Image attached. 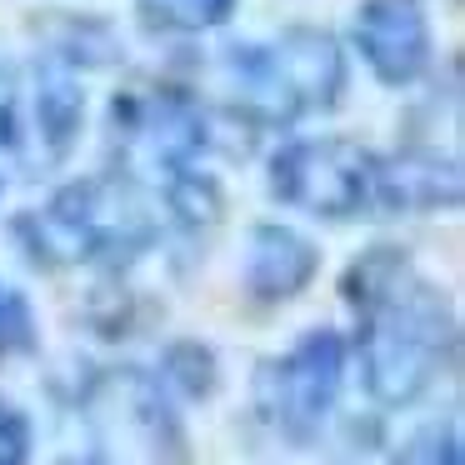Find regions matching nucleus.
I'll list each match as a JSON object with an SVG mask.
<instances>
[{"mask_svg":"<svg viewBox=\"0 0 465 465\" xmlns=\"http://www.w3.org/2000/svg\"><path fill=\"white\" fill-rule=\"evenodd\" d=\"M165 211L181 231L205 235L225 221V191L201 165H175V171H165Z\"/></svg>","mask_w":465,"mask_h":465,"instance_id":"obj_13","label":"nucleus"},{"mask_svg":"<svg viewBox=\"0 0 465 465\" xmlns=\"http://www.w3.org/2000/svg\"><path fill=\"white\" fill-rule=\"evenodd\" d=\"M391 465H465L460 420H455V415H445V420L415 425V430L391 450Z\"/></svg>","mask_w":465,"mask_h":465,"instance_id":"obj_14","label":"nucleus"},{"mask_svg":"<svg viewBox=\"0 0 465 465\" xmlns=\"http://www.w3.org/2000/svg\"><path fill=\"white\" fill-rule=\"evenodd\" d=\"M271 195L315 221H355L375 211V155L351 135L285 141L265 165Z\"/></svg>","mask_w":465,"mask_h":465,"instance_id":"obj_3","label":"nucleus"},{"mask_svg":"<svg viewBox=\"0 0 465 465\" xmlns=\"http://www.w3.org/2000/svg\"><path fill=\"white\" fill-rule=\"evenodd\" d=\"M235 11V0H145V21H161L171 31H205Z\"/></svg>","mask_w":465,"mask_h":465,"instance_id":"obj_16","label":"nucleus"},{"mask_svg":"<svg viewBox=\"0 0 465 465\" xmlns=\"http://www.w3.org/2000/svg\"><path fill=\"white\" fill-rule=\"evenodd\" d=\"M85 415L101 430H125L155 465H191V440H185L181 411L171 391L155 381V371L121 365L85 385Z\"/></svg>","mask_w":465,"mask_h":465,"instance_id":"obj_4","label":"nucleus"},{"mask_svg":"<svg viewBox=\"0 0 465 465\" xmlns=\"http://www.w3.org/2000/svg\"><path fill=\"white\" fill-rule=\"evenodd\" d=\"M460 205V161L440 151H401L391 161L375 155V211L435 215Z\"/></svg>","mask_w":465,"mask_h":465,"instance_id":"obj_8","label":"nucleus"},{"mask_svg":"<svg viewBox=\"0 0 465 465\" xmlns=\"http://www.w3.org/2000/svg\"><path fill=\"white\" fill-rule=\"evenodd\" d=\"M0 321H5V291H0ZM0 351H5V331H0Z\"/></svg>","mask_w":465,"mask_h":465,"instance_id":"obj_19","label":"nucleus"},{"mask_svg":"<svg viewBox=\"0 0 465 465\" xmlns=\"http://www.w3.org/2000/svg\"><path fill=\"white\" fill-rule=\"evenodd\" d=\"M155 381L171 391V401H211L221 391V355H215V345L195 341V335H175V341L161 345Z\"/></svg>","mask_w":465,"mask_h":465,"instance_id":"obj_12","label":"nucleus"},{"mask_svg":"<svg viewBox=\"0 0 465 465\" xmlns=\"http://www.w3.org/2000/svg\"><path fill=\"white\" fill-rule=\"evenodd\" d=\"M351 35L365 71L381 85H415L435 61V35L425 0H361L351 15Z\"/></svg>","mask_w":465,"mask_h":465,"instance_id":"obj_5","label":"nucleus"},{"mask_svg":"<svg viewBox=\"0 0 465 465\" xmlns=\"http://www.w3.org/2000/svg\"><path fill=\"white\" fill-rule=\"evenodd\" d=\"M35 460V425L15 401H0V465H31Z\"/></svg>","mask_w":465,"mask_h":465,"instance_id":"obj_17","label":"nucleus"},{"mask_svg":"<svg viewBox=\"0 0 465 465\" xmlns=\"http://www.w3.org/2000/svg\"><path fill=\"white\" fill-rule=\"evenodd\" d=\"M45 55L71 71H101V65L121 61V35H115L111 21L101 15H45Z\"/></svg>","mask_w":465,"mask_h":465,"instance_id":"obj_10","label":"nucleus"},{"mask_svg":"<svg viewBox=\"0 0 465 465\" xmlns=\"http://www.w3.org/2000/svg\"><path fill=\"white\" fill-rule=\"evenodd\" d=\"M265 61H271L275 81L291 95L301 121L315 111H335V101L345 95V81H351L341 41L331 31H321V25H291V31H281V41L265 45Z\"/></svg>","mask_w":465,"mask_h":465,"instance_id":"obj_6","label":"nucleus"},{"mask_svg":"<svg viewBox=\"0 0 465 465\" xmlns=\"http://www.w3.org/2000/svg\"><path fill=\"white\" fill-rule=\"evenodd\" d=\"M345 371H351V345L335 325H315L285 355L255 365V415L271 425L275 440L311 450L321 440L325 420L335 415L345 391Z\"/></svg>","mask_w":465,"mask_h":465,"instance_id":"obj_2","label":"nucleus"},{"mask_svg":"<svg viewBox=\"0 0 465 465\" xmlns=\"http://www.w3.org/2000/svg\"><path fill=\"white\" fill-rule=\"evenodd\" d=\"M361 365V385L381 411H405L460 355V325L440 285L415 275L405 291L355 315V341H345Z\"/></svg>","mask_w":465,"mask_h":465,"instance_id":"obj_1","label":"nucleus"},{"mask_svg":"<svg viewBox=\"0 0 465 465\" xmlns=\"http://www.w3.org/2000/svg\"><path fill=\"white\" fill-rule=\"evenodd\" d=\"M85 321H91V331L101 335V341H131L145 325L141 315H135V291H125L121 275H111V281L85 301Z\"/></svg>","mask_w":465,"mask_h":465,"instance_id":"obj_15","label":"nucleus"},{"mask_svg":"<svg viewBox=\"0 0 465 465\" xmlns=\"http://www.w3.org/2000/svg\"><path fill=\"white\" fill-rule=\"evenodd\" d=\"M321 275V245L311 235H301L295 225H255L245 241V265L241 285L255 305H285L295 295H305Z\"/></svg>","mask_w":465,"mask_h":465,"instance_id":"obj_7","label":"nucleus"},{"mask_svg":"<svg viewBox=\"0 0 465 465\" xmlns=\"http://www.w3.org/2000/svg\"><path fill=\"white\" fill-rule=\"evenodd\" d=\"M85 131V85L81 71L61 61H45L35 75V135L45 141L51 161H65Z\"/></svg>","mask_w":465,"mask_h":465,"instance_id":"obj_9","label":"nucleus"},{"mask_svg":"<svg viewBox=\"0 0 465 465\" xmlns=\"http://www.w3.org/2000/svg\"><path fill=\"white\" fill-rule=\"evenodd\" d=\"M55 465H115V460H105V455H65V460H55Z\"/></svg>","mask_w":465,"mask_h":465,"instance_id":"obj_18","label":"nucleus"},{"mask_svg":"<svg viewBox=\"0 0 465 465\" xmlns=\"http://www.w3.org/2000/svg\"><path fill=\"white\" fill-rule=\"evenodd\" d=\"M411 281H415L411 251H401V245H371V251H361L351 265H345L341 301L351 305V315H365L381 301H391L395 291H405Z\"/></svg>","mask_w":465,"mask_h":465,"instance_id":"obj_11","label":"nucleus"}]
</instances>
